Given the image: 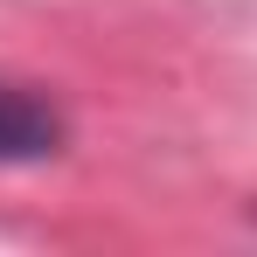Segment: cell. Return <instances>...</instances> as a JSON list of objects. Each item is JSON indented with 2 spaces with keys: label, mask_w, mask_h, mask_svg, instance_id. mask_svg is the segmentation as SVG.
<instances>
[{
  "label": "cell",
  "mask_w": 257,
  "mask_h": 257,
  "mask_svg": "<svg viewBox=\"0 0 257 257\" xmlns=\"http://www.w3.org/2000/svg\"><path fill=\"white\" fill-rule=\"evenodd\" d=\"M63 146V118L49 111L35 90L0 84V167H35Z\"/></svg>",
  "instance_id": "1"
}]
</instances>
